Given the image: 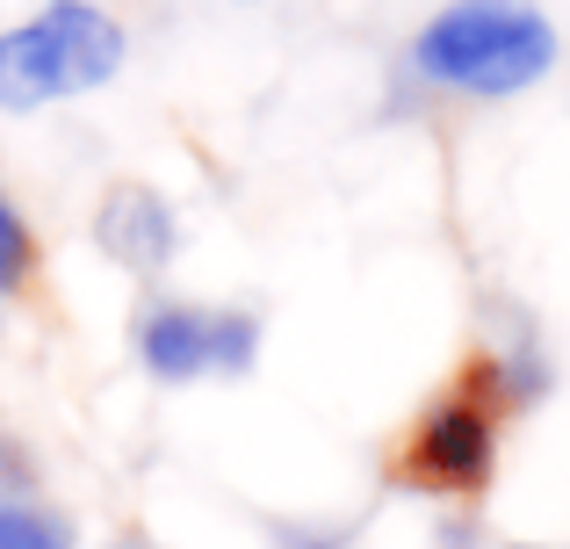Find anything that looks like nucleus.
<instances>
[{
  "label": "nucleus",
  "mask_w": 570,
  "mask_h": 549,
  "mask_svg": "<svg viewBox=\"0 0 570 549\" xmlns=\"http://www.w3.org/2000/svg\"><path fill=\"white\" fill-rule=\"evenodd\" d=\"M412 66L433 87L505 101L557 72V22L534 0H448L412 37Z\"/></svg>",
  "instance_id": "obj_1"
},
{
  "label": "nucleus",
  "mask_w": 570,
  "mask_h": 549,
  "mask_svg": "<svg viewBox=\"0 0 570 549\" xmlns=\"http://www.w3.org/2000/svg\"><path fill=\"white\" fill-rule=\"evenodd\" d=\"M130 37L95 0H51L43 14L0 29V109H51L95 95L124 72Z\"/></svg>",
  "instance_id": "obj_2"
},
{
  "label": "nucleus",
  "mask_w": 570,
  "mask_h": 549,
  "mask_svg": "<svg viewBox=\"0 0 570 549\" xmlns=\"http://www.w3.org/2000/svg\"><path fill=\"white\" fill-rule=\"evenodd\" d=\"M261 354V318L253 311H203V304H159L138 325V362L159 383H188V376H238Z\"/></svg>",
  "instance_id": "obj_3"
},
{
  "label": "nucleus",
  "mask_w": 570,
  "mask_h": 549,
  "mask_svg": "<svg viewBox=\"0 0 570 549\" xmlns=\"http://www.w3.org/2000/svg\"><path fill=\"white\" fill-rule=\"evenodd\" d=\"M491 449H499L491 412H476L470 398H441L412 434V470L441 492H476L491 478Z\"/></svg>",
  "instance_id": "obj_4"
},
{
  "label": "nucleus",
  "mask_w": 570,
  "mask_h": 549,
  "mask_svg": "<svg viewBox=\"0 0 570 549\" xmlns=\"http://www.w3.org/2000/svg\"><path fill=\"white\" fill-rule=\"evenodd\" d=\"M95 246L130 275H159L174 261V210L159 188L145 182H116L95 210Z\"/></svg>",
  "instance_id": "obj_5"
},
{
  "label": "nucleus",
  "mask_w": 570,
  "mask_h": 549,
  "mask_svg": "<svg viewBox=\"0 0 570 549\" xmlns=\"http://www.w3.org/2000/svg\"><path fill=\"white\" fill-rule=\"evenodd\" d=\"M0 549H72V528L22 499H0Z\"/></svg>",
  "instance_id": "obj_6"
},
{
  "label": "nucleus",
  "mask_w": 570,
  "mask_h": 549,
  "mask_svg": "<svg viewBox=\"0 0 570 549\" xmlns=\"http://www.w3.org/2000/svg\"><path fill=\"white\" fill-rule=\"evenodd\" d=\"M29 275V225L14 217V203L0 196V296H14Z\"/></svg>",
  "instance_id": "obj_7"
},
{
  "label": "nucleus",
  "mask_w": 570,
  "mask_h": 549,
  "mask_svg": "<svg viewBox=\"0 0 570 549\" xmlns=\"http://www.w3.org/2000/svg\"><path fill=\"white\" fill-rule=\"evenodd\" d=\"M238 8H261V0H238Z\"/></svg>",
  "instance_id": "obj_8"
}]
</instances>
